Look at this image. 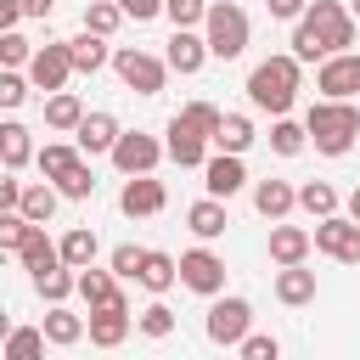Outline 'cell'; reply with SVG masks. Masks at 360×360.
<instances>
[{"mask_svg": "<svg viewBox=\"0 0 360 360\" xmlns=\"http://www.w3.org/2000/svg\"><path fill=\"white\" fill-rule=\"evenodd\" d=\"M354 45V11L343 0H309L304 17L292 22V56L298 62H321L332 51Z\"/></svg>", "mask_w": 360, "mask_h": 360, "instance_id": "6da1fadb", "label": "cell"}, {"mask_svg": "<svg viewBox=\"0 0 360 360\" xmlns=\"http://www.w3.org/2000/svg\"><path fill=\"white\" fill-rule=\"evenodd\" d=\"M298 68H304V62H298L292 51H281V56H264V62L248 73V101H253L259 112H270V118L292 112V101H298V90H304Z\"/></svg>", "mask_w": 360, "mask_h": 360, "instance_id": "7a4b0ae2", "label": "cell"}, {"mask_svg": "<svg viewBox=\"0 0 360 360\" xmlns=\"http://www.w3.org/2000/svg\"><path fill=\"white\" fill-rule=\"evenodd\" d=\"M304 135H309L315 152L343 158V152L354 146V135H360V107H354V101H326V96H321V101L304 112Z\"/></svg>", "mask_w": 360, "mask_h": 360, "instance_id": "3957f363", "label": "cell"}, {"mask_svg": "<svg viewBox=\"0 0 360 360\" xmlns=\"http://www.w3.org/2000/svg\"><path fill=\"white\" fill-rule=\"evenodd\" d=\"M202 45H208V56L236 62L248 51V11L236 0H208V11H202Z\"/></svg>", "mask_w": 360, "mask_h": 360, "instance_id": "277c9868", "label": "cell"}, {"mask_svg": "<svg viewBox=\"0 0 360 360\" xmlns=\"http://www.w3.org/2000/svg\"><path fill=\"white\" fill-rule=\"evenodd\" d=\"M112 73H118L124 90H135V96H158L163 79H169L163 56H152V51H141V45H118V51H112Z\"/></svg>", "mask_w": 360, "mask_h": 360, "instance_id": "5b68a950", "label": "cell"}, {"mask_svg": "<svg viewBox=\"0 0 360 360\" xmlns=\"http://www.w3.org/2000/svg\"><path fill=\"white\" fill-rule=\"evenodd\" d=\"M174 281L191 287V292H202V298H214V292H225V259L208 242H197V248H186L174 259Z\"/></svg>", "mask_w": 360, "mask_h": 360, "instance_id": "8992f818", "label": "cell"}, {"mask_svg": "<svg viewBox=\"0 0 360 360\" xmlns=\"http://www.w3.org/2000/svg\"><path fill=\"white\" fill-rule=\"evenodd\" d=\"M248 326H253V304H248V298H236V292H214V304H208V321H202L208 343H219V349H236Z\"/></svg>", "mask_w": 360, "mask_h": 360, "instance_id": "52a82bcc", "label": "cell"}, {"mask_svg": "<svg viewBox=\"0 0 360 360\" xmlns=\"http://www.w3.org/2000/svg\"><path fill=\"white\" fill-rule=\"evenodd\" d=\"M309 248L338 259V264H360V219L349 214H321L315 231H309Z\"/></svg>", "mask_w": 360, "mask_h": 360, "instance_id": "ba28073f", "label": "cell"}, {"mask_svg": "<svg viewBox=\"0 0 360 360\" xmlns=\"http://www.w3.org/2000/svg\"><path fill=\"white\" fill-rule=\"evenodd\" d=\"M315 90L326 101H354L360 96V51H332L315 62Z\"/></svg>", "mask_w": 360, "mask_h": 360, "instance_id": "9c48e42d", "label": "cell"}, {"mask_svg": "<svg viewBox=\"0 0 360 360\" xmlns=\"http://www.w3.org/2000/svg\"><path fill=\"white\" fill-rule=\"evenodd\" d=\"M107 158H112L118 174H152V169L163 163V141L146 135V129H118V141H112Z\"/></svg>", "mask_w": 360, "mask_h": 360, "instance_id": "30bf717a", "label": "cell"}, {"mask_svg": "<svg viewBox=\"0 0 360 360\" xmlns=\"http://www.w3.org/2000/svg\"><path fill=\"white\" fill-rule=\"evenodd\" d=\"M129 326H135V315H129V298L118 292V298H107V304H90L84 338H90L96 349H118V343L129 338Z\"/></svg>", "mask_w": 360, "mask_h": 360, "instance_id": "8fae6325", "label": "cell"}, {"mask_svg": "<svg viewBox=\"0 0 360 360\" xmlns=\"http://www.w3.org/2000/svg\"><path fill=\"white\" fill-rule=\"evenodd\" d=\"M28 84L34 90H68V79H73V62H68V39H56V45H34V56H28Z\"/></svg>", "mask_w": 360, "mask_h": 360, "instance_id": "7c38bea8", "label": "cell"}, {"mask_svg": "<svg viewBox=\"0 0 360 360\" xmlns=\"http://www.w3.org/2000/svg\"><path fill=\"white\" fill-rule=\"evenodd\" d=\"M242 186H248V163H242V152H208V158H202V191H208V197L231 202Z\"/></svg>", "mask_w": 360, "mask_h": 360, "instance_id": "4fadbf2b", "label": "cell"}, {"mask_svg": "<svg viewBox=\"0 0 360 360\" xmlns=\"http://www.w3.org/2000/svg\"><path fill=\"white\" fill-rule=\"evenodd\" d=\"M118 208H124L129 219H152V214L169 208V191H163V180H152V174H124Z\"/></svg>", "mask_w": 360, "mask_h": 360, "instance_id": "5bb4252c", "label": "cell"}, {"mask_svg": "<svg viewBox=\"0 0 360 360\" xmlns=\"http://www.w3.org/2000/svg\"><path fill=\"white\" fill-rule=\"evenodd\" d=\"M163 158L180 163V169H202V158H208V135H197L186 118H169V129H163Z\"/></svg>", "mask_w": 360, "mask_h": 360, "instance_id": "9a60e30c", "label": "cell"}, {"mask_svg": "<svg viewBox=\"0 0 360 360\" xmlns=\"http://www.w3.org/2000/svg\"><path fill=\"white\" fill-rule=\"evenodd\" d=\"M112 141H118V118H112V112H84V118L73 124V146H79L84 158L112 152Z\"/></svg>", "mask_w": 360, "mask_h": 360, "instance_id": "2e32d148", "label": "cell"}, {"mask_svg": "<svg viewBox=\"0 0 360 360\" xmlns=\"http://www.w3.org/2000/svg\"><path fill=\"white\" fill-rule=\"evenodd\" d=\"M202 62H208L202 34H197V28H174V34H169V51H163V68H169V73H197Z\"/></svg>", "mask_w": 360, "mask_h": 360, "instance_id": "e0dca14e", "label": "cell"}, {"mask_svg": "<svg viewBox=\"0 0 360 360\" xmlns=\"http://www.w3.org/2000/svg\"><path fill=\"white\" fill-rule=\"evenodd\" d=\"M68 62H73V73H101V68L112 62V45H107L101 34H90V28H84V34H73V39H68Z\"/></svg>", "mask_w": 360, "mask_h": 360, "instance_id": "ac0fdd59", "label": "cell"}, {"mask_svg": "<svg viewBox=\"0 0 360 360\" xmlns=\"http://www.w3.org/2000/svg\"><path fill=\"white\" fill-rule=\"evenodd\" d=\"M56 202H62V191H56L51 180H34V186H22V191H17V214H22L28 225H51Z\"/></svg>", "mask_w": 360, "mask_h": 360, "instance_id": "d6986e66", "label": "cell"}, {"mask_svg": "<svg viewBox=\"0 0 360 360\" xmlns=\"http://www.w3.org/2000/svg\"><path fill=\"white\" fill-rule=\"evenodd\" d=\"M186 225H191V236H197V242H214V236H225L231 214H225V202H219V197H197V202L186 208Z\"/></svg>", "mask_w": 360, "mask_h": 360, "instance_id": "ffe728a7", "label": "cell"}, {"mask_svg": "<svg viewBox=\"0 0 360 360\" xmlns=\"http://www.w3.org/2000/svg\"><path fill=\"white\" fill-rule=\"evenodd\" d=\"M309 259V231L304 225H270V264H304Z\"/></svg>", "mask_w": 360, "mask_h": 360, "instance_id": "44dd1931", "label": "cell"}, {"mask_svg": "<svg viewBox=\"0 0 360 360\" xmlns=\"http://www.w3.org/2000/svg\"><path fill=\"white\" fill-rule=\"evenodd\" d=\"M39 332H45V343H51V349H73V343L84 338V315H73L68 304H51V309H45V321H39Z\"/></svg>", "mask_w": 360, "mask_h": 360, "instance_id": "7402d4cb", "label": "cell"}, {"mask_svg": "<svg viewBox=\"0 0 360 360\" xmlns=\"http://www.w3.org/2000/svg\"><path fill=\"white\" fill-rule=\"evenodd\" d=\"M0 163L6 169H28L34 163V129L22 118H6L0 124Z\"/></svg>", "mask_w": 360, "mask_h": 360, "instance_id": "603a6c76", "label": "cell"}, {"mask_svg": "<svg viewBox=\"0 0 360 360\" xmlns=\"http://www.w3.org/2000/svg\"><path fill=\"white\" fill-rule=\"evenodd\" d=\"M253 141H259V129L248 112H219V129L208 135V146H219V152H248Z\"/></svg>", "mask_w": 360, "mask_h": 360, "instance_id": "cb8c5ba5", "label": "cell"}, {"mask_svg": "<svg viewBox=\"0 0 360 360\" xmlns=\"http://www.w3.org/2000/svg\"><path fill=\"white\" fill-rule=\"evenodd\" d=\"M253 208H259L264 219H287V214L298 208V186H287V180H259V186H253Z\"/></svg>", "mask_w": 360, "mask_h": 360, "instance_id": "d4e9b609", "label": "cell"}, {"mask_svg": "<svg viewBox=\"0 0 360 360\" xmlns=\"http://www.w3.org/2000/svg\"><path fill=\"white\" fill-rule=\"evenodd\" d=\"M17 259H22V270H28V276H34V270H51V264H62L56 242L45 236V225H28V231H22V242H17Z\"/></svg>", "mask_w": 360, "mask_h": 360, "instance_id": "484cf974", "label": "cell"}, {"mask_svg": "<svg viewBox=\"0 0 360 360\" xmlns=\"http://www.w3.org/2000/svg\"><path fill=\"white\" fill-rule=\"evenodd\" d=\"M135 281H141L152 298H163V292L174 287V253H163V248H146V253H141V270H135Z\"/></svg>", "mask_w": 360, "mask_h": 360, "instance_id": "4316f807", "label": "cell"}, {"mask_svg": "<svg viewBox=\"0 0 360 360\" xmlns=\"http://www.w3.org/2000/svg\"><path fill=\"white\" fill-rule=\"evenodd\" d=\"M56 253H62V264H68V270H84V264H96L101 242H96V231H90V225H73V231L56 242Z\"/></svg>", "mask_w": 360, "mask_h": 360, "instance_id": "83f0119b", "label": "cell"}, {"mask_svg": "<svg viewBox=\"0 0 360 360\" xmlns=\"http://www.w3.org/2000/svg\"><path fill=\"white\" fill-rule=\"evenodd\" d=\"M276 298L292 304V309L309 304V298H315V270H304V264H281V270H276Z\"/></svg>", "mask_w": 360, "mask_h": 360, "instance_id": "f1b7e54d", "label": "cell"}, {"mask_svg": "<svg viewBox=\"0 0 360 360\" xmlns=\"http://www.w3.org/2000/svg\"><path fill=\"white\" fill-rule=\"evenodd\" d=\"M79 118H84V101H79L73 90H51V96H45V124H51L56 135H73Z\"/></svg>", "mask_w": 360, "mask_h": 360, "instance_id": "f546056e", "label": "cell"}, {"mask_svg": "<svg viewBox=\"0 0 360 360\" xmlns=\"http://www.w3.org/2000/svg\"><path fill=\"white\" fill-rule=\"evenodd\" d=\"M84 152L73 146V141H45V146H34V169L45 174V180H56V174H68L73 163H79Z\"/></svg>", "mask_w": 360, "mask_h": 360, "instance_id": "4dcf8cb0", "label": "cell"}, {"mask_svg": "<svg viewBox=\"0 0 360 360\" xmlns=\"http://www.w3.org/2000/svg\"><path fill=\"white\" fill-rule=\"evenodd\" d=\"M73 292H79L84 304H107V298H118V276L84 264V270H73Z\"/></svg>", "mask_w": 360, "mask_h": 360, "instance_id": "1f68e13d", "label": "cell"}, {"mask_svg": "<svg viewBox=\"0 0 360 360\" xmlns=\"http://www.w3.org/2000/svg\"><path fill=\"white\" fill-rule=\"evenodd\" d=\"M34 292H39L45 304H68V298H73V270H68V264L34 270Z\"/></svg>", "mask_w": 360, "mask_h": 360, "instance_id": "d6a6232c", "label": "cell"}, {"mask_svg": "<svg viewBox=\"0 0 360 360\" xmlns=\"http://www.w3.org/2000/svg\"><path fill=\"white\" fill-rule=\"evenodd\" d=\"M270 146H276L281 158H298V152L309 146V135H304V124H298V118H287V112H281V118L270 124Z\"/></svg>", "mask_w": 360, "mask_h": 360, "instance_id": "836d02e7", "label": "cell"}, {"mask_svg": "<svg viewBox=\"0 0 360 360\" xmlns=\"http://www.w3.org/2000/svg\"><path fill=\"white\" fill-rule=\"evenodd\" d=\"M51 186H56V191H62L68 202H84V197H96V174H90V163H84V158H79V163H73L68 174H56Z\"/></svg>", "mask_w": 360, "mask_h": 360, "instance_id": "e575fe53", "label": "cell"}, {"mask_svg": "<svg viewBox=\"0 0 360 360\" xmlns=\"http://www.w3.org/2000/svg\"><path fill=\"white\" fill-rule=\"evenodd\" d=\"M39 349H45V332H39V326H11V332H6V343H0V354H6V360H34Z\"/></svg>", "mask_w": 360, "mask_h": 360, "instance_id": "d590c367", "label": "cell"}, {"mask_svg": "<svg viewBox=\"0 0 360 360\" xmlns=\"http://www.w3.org/2000/svg\"><path fill=\"white\" fill-rule=\"evenodd\" d=\"M298 208L315 214V219H321V214H338V191H332L326 180H304V186H298Z\"/></svg>", "mask_w": 360, "mask_h": 360, "instance_id": "8d00e7d4", "label": "cell"}, {"mask_svg": "<svg viewBox=\"0 0 360 360\" xmlns=\"http://www.w3.org/2000/svg\"><path fill=\"white\" fill-rule=\"evenodd\" d=\"M135 326H141V332H146V338H152V343H163V338H169V332H174V309H169V304H163V298H152V304H146V309H141V315H135Z\"/></svg>", "mask_w": 360, "mask_h": 360, "instance_id": "74e56055", "label": "cell"}, {"mask_svg": "<svg viewBox=\"0 0 360 360\" xmlns=\"http://www.w3.org/2000/svg\"><path fill=\"white\" fill-rule=\"evenodd\" d=\"M118 22H124V11H118L112 0H90V6H84V28H90V34L112 39V34H118Z\"/></svg>", "mask_w": 360, "mask_h": 360, "instance_id": "f35d334b", "label": "cell"}, {"mask_svg": "<svg viewBox=\"0 0 360 360\" xmlns=\"http://www.w3.org/2000/svg\"><path fill=\"white\" fill-rule=\"evenodd\" d=\"M28 56H34V39L17 28H0V68H28Z\"/></svg>", "mask_w": 360, "mask_h": 360, "instance_id": "ab89813d", "label": "cell"}, {"mask_svg": "<svg viewBox=\"0 0 360 360\" xmlns=\"http://www.w3.org/2000/svg\"><path fill=\"white\" fill-rule=\"evenodd\" d=\"M28 90H34V84H28L22 68H0V107H6V112H17V107L28 101Z\"/></svg>", "mask_w": 360, "mask_h": 360, "instance_id": "60d3db41", "label": "cell"}, {"mask_svg": "<svg viewBox=\"0 0 360 360\" xmlns=\"http://www.w3.org/2000/svg\"><path fill=\"white\" fill-rule=\"evenodd\" d=\"M174 118H186L197 135H214V129H219V107H214V101H186Z\"/></svg>", "mask_w": 360, "mask_h": 360, "instance_id": "b9f144b4", "label": "cell"}, {"mask_svg": "<svg viewBox=\"0 0 360 360\" xmlns=\"http://www.w3.org/2000/svg\"><path fill=\"white\" fill-rule=\"evenodd\" d=\"M202 11H208V0H163V17L174 28H202Z\"/></svg>", "mask_w": 360, "mask_h": 360, "instance_id": "7bdbcfd3", "label": "cell"}, {"mask_svg": "<svg viewBox=\"0 0 360 360\" xmlns=\"http://www.w3.org/2000/svg\"><path fill=\"white\" fill-rule=\"evenodd\" d=\"M141 253H146V248H135V242H118V248H112V259H107V270H112L118 281H135V270H141Z\"/></svg>", "mask_w": 360, "mask_h": 360, "instance_id": "ee69618b", "label": "cell"}, {"mask_svg": "<svg viewBox=\"0 0 360 360\" xmlns=\"http://www.w3.org/2000/svg\"><path fill=\"white\" fill-rule=\"evenodd\" d=\"M236 354H242V360H276V354H281V343H276L270 332H242Z\"/></svg>", "mask_w": 360, "mask_h": 360, "instance_id": "f6af8a7d", "label": "cell"}, {"mask_svg": "<svg viewBox=\"0 0 360 360\" xmlns=\"http://www.w3.org/2000/svg\"><path fill=\"white\" fill-rule=\"evenodd\" d=\"M22 231H28V219H22L17 208H0V253H17Z\"/></svg>", "mask_w": 360, "mask_h": 360, "instance_id": "bcb514c9", "label": "cell"}, {"mask_svg": "<svg viewBox=\"0 0 360 360\" xmlns=\"http://www.w3.org/2000/svg\"><path fill=\"white\" fill-rule=\"evenodd\" d=\"M124 17H135V22H152V17H163V0H112Z\"/></svg>", "mask_w": 360, "mask_h": 360, "instance_id": "7dc6e473", "label": "cell"}, {"mask_svg": "<svg viewBox=\"0 0 360 360\" xmlns=\"http://www.w3.org/2000/svg\"><path fill=\"white\" fill-rule=\"evenodd\" d=\"M304 6H309V0H264V11H270L276 22H298V17H304Z\"/></svg>", "mask_w": 360, "mask_h": 360, "instance_id": "c3c4849f", "label": "cell"}, {"mask_svg": "<svg viewBox=\"0 0 360 360\" xmlns=\"http://www.w3.org/2000/svg\"><path fill=\"white\" fill-rule=\"evenodd\" d=\"M51 6H56V0H17L22 17H51Z\"/></svg>", "mask_w": 360, "mask_h": 360, "instance_id": "681fc988", "label": "cell"}, {"mask_svg": "<svg viewBox=\"0 0 360 360\" xmlns=\"http://www.w3.org/2000/svg\"><path fill=\"white\" fill-rule=\"evenodd\" d=\"M17 191H22V180H0V208H17Z\"/></svg>", "mask_w": 360, "mask_h": 360, "instance_id": "f907efd6", "label": "cell"}, {"mask_svg": "<svg viewBox=\"0 0 360 360\" xmlns=\"http://www.w3.org/2000/svg\"><path fill=\"white\" fill-rule=\"evenodd\" d=\"M22 22V11H17V0H0V28H17Z\"/></svg>", "mask_w": 360, "mask_h": 360, "instance_id": "816d5d0a", "label": "cell"}, {"mask_svg": "<svg viewBox=\"0 0 360 360\" xmlns=\"http://www.w3.org/2000/svg\"><path fill=\"white\" fill-rule=\"evenodd\" d=\"M349 219H360V186L349 191Z\"/></svg>", "mask_w": 360, "mask_h": 360, "instance_id": "f5cc1de1", "label": "cell"}, {"mask_svg": "<svg viewBox=\"0 0 360 360\" xmlns=\"http://www.w3.org/2000/svg\"><path fill=\"white\" fill-rule=\"evenodd\" d=\"M6 332H11V309H0V343H6Z\"/></svg>", "mask_w": 360, "mask_h": 360, "instance_id": "db71d44e", "label": "cell"}, {"mask_svg": "<svg viewBox=\"0 0 360 360\" xmlns=\"http://www.w3.org/2000/svg\"><path fill=\"white\" fill-rule=\"evenodd\" d=\"M349 11H354V17H360V0H349Z\"/></svg>", "mask_w": 360, "mask_h": 360, "instance_id": "11a10c76", "label": "cell"}]
</instances>
